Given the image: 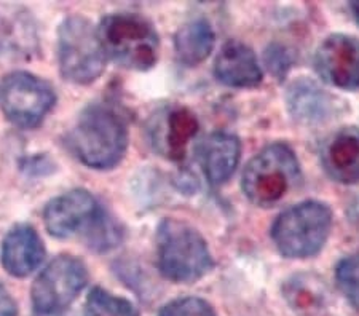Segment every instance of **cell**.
I'll use <instances>...</instances> for the list:
<instances>
[{"label":"cell","instance_id":"cell-1","mask_svg":"<svg viewBox=\"0 0 359 316\" xmlns=\"http://www.w3.org/2000/svg\"><path fill=\"white\" fill-rule=\"evenodd\" d=\"M67 144L75 157L95 170H111L123 158L128 131L123 118L106 104H93L80 114Z\"/></svg>","mask_w":359,"mask_h":316},{"label":"cell","instance_id":"cell-2","mask_svg":"<svg viewBox=\"0 0 359 316\" xmlns=\"http://www.w3.org/2000/svg\"><path fill=\"white\" fill-rule=\"evenodd\" d=\"M302 181L299 160L285 142L262 149L243 171L241 187L251 203L270 208Z\"/></svg>","mask_w":359,"mask_h":316},{"label":"cell","instance_id":"cell-3","mask_svg":"<svg viewBox=\"0 0 359 316\" xmlns=\"http://www.w3.org/2000/svg\"><path fill=\"white\" fill-rule=\"evenodd\" d=\"M157 261L161 275L175 283H194L214 267L198 230L176 219H165L158 226Z\"/></svg>","mask_w":359,"mask_h":316},{"label":"cell","instance_id":"cell-4","mask_svg":"<svg viewBox=\"0 0 359 316\" xmlns=\"http://www.w3.org/2000/svg\"><path fill=\"white\" fill-rule=\"evenodd\" d=\"M106 56L121 67L147 71L158 60L160 40L154 26L139 15H109L97 27Z\"/></svg>","mask_w":359,"mask_h":316},{"label":"cell","instance_id":"cell-5","mask_svg":"<svg viewBox=\"0 0 359 316\" xmlns=\"http://www.w3.org/2000/svg\"><path fill=\"white\" fill-rule=\"evenodd\" d=\"M332 227V211L321 201H304L283 211L271 227V238L281 256L306 259L326 245Z\"/></svg>","mask_w":359,"mask_h":316},{"label":"cell","instance_id":"cell-6","mask_svg":"<svg viewBox=\"0 0 359 316\" xmlns=\"http://www.w3.org/2000/svg\"><path fill=\"white\" fill-rule=\"evenodd\" d=\"M57 57L65 78L79 85L95 82L106 67V53L97 29L82 16H71L61 25Z\"/></svg>","mask_w":359,"mask_h":316},{"label":"cell","instance_id":"cell-7","mask_svg":"<svg viewBox=\"0 0 359 316\" xmlns=\"http://www.w3.org/2000/svg\"><path fill=\"white\" fill-rule=\"evenodd\" d=\"M55 90L29 72H13L0 82V111L20 128H36L55 106Z\"/></svg>","mask_w":359,"mask_h":316},{"label":"cell","instance_id":"cell-8","mask_svg":"<svg viewBox=\"0 0 359 316\" xmlns=\"http://www.w3.org/2000/svg\"><path fill=\"white\" fill-rule=\"evenodd\" d=\"M88 272L82 261L72 256H60L50 262L32 286L36 313H61L82 292Z\"/></svg>","mask_w":359,"mask_h":316},{"label":"cell","instance_id":"cell-9","mask_svg":"<svg viewBox=\"0 0 359 316\" xmlns=\"http://www.w3.org/2000/svg\"><path fill=\"white\" fill-rule=\"evenodd\" d=\"M315 69L324 82L341 90H359V40L334 34L320 45Z\"/></svg>","mask_w":359,"mask_h":316},{"label":"cell","instance_id":"cell-10","mask_svg":"<svg viewBox=\"0 0 359 316\" xmlns=\"http://www.w3.org/2000/svg\"><path fill=\"white\" fill-rule=\"evenodd\" d=\"M100 212V206L91 193L77 188L51 200L45 206L43 221L46 230L53 237L69 238L80 228L91 226Z\"/></svg>","mask_w":359,"mask_h":316},{"label":"cell","instance_id":"cell-11","mask_svg":"<svg viewBox=\"0 0 359 316\" xmlns=\"http://www.w3.org/2000/svg\"><path fill=\"white\" fill-rule=\"evenodd\" d=\"M321 165L332 181L359 182V128L345 126L324 139L320 152Z\"/></svg>","mask_w":359,"mask_h":316},{"label":"cell","instance_id":"cell-12","mask_svg":"<svg viewBox=\"0 0 359 316\" xmlns=\"http://www.w3.org/2000/svg\"><path fill=\"white\" fill-rule=\"evenodd\" d=\"M241 142L236 136L216 131L203 139L196 147V158L212 186L224 184L233 174L240 163Z\"/></svg>","mask_w":359,"mask_h":316},{"label":"cell","instance_id":"cell-13","mask_svg":"<svg viewBox=\"0 0 359 316\" xmlns=\"http://www.w3.org/2000/svg\"><path fill=\"white\" fill-rule=\"evenodd\" d=\"M214 74L219 82L233 88H251L262 82V69L257 56L238 40H230L219 51L214 62Z\"/></svg>","mask_w":359,"mask_h":316},{"label":"cell","instance_id":"cell-14","mask_svg":"<svg viewBox=\"0 0 359 316\" xmlns=\"http://www.w3.org/2000/svg\"><path fill=\"white\" fill-rule=\"evenodd\" d=\"M45 257V248L39 233L29 226L10 230L2 243V266L13 277H27Z\"/></svg>","mask_w":359,"mask_h":316},{"label":"cell","instance_id":"cell-15","mask_svg":"<svg viewBox=\"0 0 359 316\" xmlns=\"http://www.w3.org/2000/svg\"><path fill=\"white\" fill-rule=\"evenodd\" d=\"M216 36L206 20L189 21L175 37L176 53L185 66H196L206 60L214 48Z\"/></svg>","mask_w":359,"mask_h":316},{"label":"cell","instance_id":"cell-16","mask_svg":"<svg viewBox=\"0 0 359 316\" xmlns=\"http://www.w3.org/2000/svg\"><path fill=\"white\" fill-rule=\"evenodd\" d=\"M161 130L163 131L158 137V142L163 146L168 157L179 160L184 157L185 147L196 135L198 122L187 109L177 107L168 112L165 122L161 123Z\"/></svg>","mask_w":359,"mask_h":316},{"label":"cell","instance_id":"cell-17","mask_svg":"<svg viewBox=\"0 0 359 316\" xmlns=\"http://www.w3.org/2000/svg\"><path fill=\"white\" fill-rule=\"evenodd\" d=\"M289 107L297 118L305 122L320 120L327 115L329 97L311 82H299L289 90Z\"/></svg>","mask_w":359,"mask_h":316},{"label":"cell","instance_id":"cell-18","mask_svg":"<svg viewBox=\"0 0 359 316\" xmlns=\"http://www.w3.org/2000/svg\"><path fill=\"white\" fill-rule=\"evenodd\" d=\"M86 316H139L135 305L126 298L95 287L85 303Z\"/></svg>","mask_w":359,"mask_h":316},{"label":"cell","instance_id":"cell-19","mask_svg":"<svg viewBox=\"0 0 359 316\" xmlns=\"http://www.w3.org/2000/svg\"><path fill=\"white\" fill-rule=\"evenodd\" d=\"M335 280L348 302L359 310V252L341 259L335 268Z\"/></svg>","mask_w":359,"mask_h":316},{"label":"cell","instance_id":"cell-20","mask_svg":"<svg viewBox=\"0 0 359 316\" xmlns=\"http://www.w3.org/2000/svg\"><path fill=\"white\" fill-rule=\"evenodd\" d=\"M158 316H216V313L205 298L182 297L165 305Z\"/></svg>","mask_w":359,"mask_h":316},{"label":"cell","instance_id":"cell-21","mask_svg":"<svg viewBox=\"0 0 359 316\" xmlns=\"http://www.w3.org/2000/svg\"><path fill=\"white\" fill-rule=\"evenodd\" d=\"M320 296H323L320 291H315L309 284H302V281L295 278L294 283H289L286 286L287 301L291 302L294 310H299V312H309V310L313 308L316 303L321 302Z\"/></svg>","mask_w":359,"mask_h":316},{"label":"cell","instance_id":"cell-22","mask_svg":"<svg viewBox=\"0 0 359 316\" xmlns=\"http://www.w3.org/2000/svg\"><path fill=\"white\" fill-rule=\"evenodd\" d=\"M18 315V307L10 292L0 284V316H16Z\"/></svg>","mask_w":359,"mask_h":316},{"label":"cell","instance_id":"cell-23","mask_svg":"<svg viewBox=\"0 0 359 316\" xmlns=\"http://www.w3.org/2000/svg\"><path fill=\"white\" fill-rule=\"evenodd\" d=\"M350 10L353 11V16H355L356 22L359 25V2H351L350 4Z\"/></svg>","mask_w":359,"mask_h":316},{"label":"cell","instance_id":"cell-24","mask_svg":"<svg viewBox=\"0 0 359 316\" xmlns=\"http://www.w3.org/2000/svg\"><path fill=\"white\" fill-rule=\"evenodd\" d=\"M36 316H62L61 313H51V315H40V313H36Z\"/></svg>","mask_w":359,"mask_h":316}]
</instances>
